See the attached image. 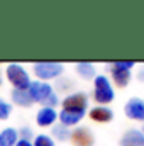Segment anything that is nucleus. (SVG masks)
<instances>
[{
  "instance_id": "obj_24",
  "label": "nucleus",
  "mask_w": 144,
  "mask_h": 146,
  "mask_svg": "<svg viewBox=\"0 0 144 146\" xmlns=\"http://www.w3.org/2000/svg\"><path fill=\"white\" fill-rule=\"evenodd\" d=\"M0 85H2V75H0Z\"/></svg>"
},
{
  "instance_id": "obj_12",
  "label": "nucleus",
  "mask_w": 144,
  "mask_h": 146,
  "mask_svg": "<svg viewBox=\"0 0 144 146\" xmlns=\"http://www.w3.org/2000/svg\"><path fill=\"white\" fill-rule=\"evenodd\" d=\"M83 115H85V112H71V110H61L58 117H59V121H61V124H63V126L70 127V126H75V124H78V122L83 119Z\"/></svg>"
},
{
  "instance_id": "obj_18",
  "label": "nucleus",
  "mask_w": 144,
  "mask_h": 146,
  "mask_svg": "<svg viewBox=\"0 0 144 146\" xmlns=\"http://www.w3.org/2000/svg\"><path fill=\"white\" fill-rule=\"evenodd\" d=\"M9 115H10V106L0 99V121H5Z\"/></svg>"
},
{
  "instance_id": "obj_6",
  "label": "nucleus",
  "mask_w": 144,
  "mask_h": 146,
  "mask_svg": "<svg viewBox=\"0 0 144 146\" xmlns=\"http://www.w3.org/2000/svg\"><path fill=\"white\" fill-rule=\"evenodd\" d=\"M29 94H31V97H32V100L34 102H41V104H44L46 100H48V97L53 94V88H51V85L49 83H44V82H31V85H29Z\"/></svg>"
},
{
  "instance_id": "obj_5",
  "label": "nucleus",
  "mask_w": 144,
  "mask_h": 146,
  "mask_svg": "<svg viewBox=\"0 0 144 146\" xmlns=\"http://www.w3.org/2000/svg\"><path fill=\"white\" fill-rule=\"evenodd\" d=\"M63 110H71V112H87L88 107V97L83 92H76L68 97H65V100L61 102Z\"/></svg>"
},
{
  "instance_id": "obj_11",
  "label": "nucleus",
  "mask_w": 144,
  "mask_h": 146,
  "mask_svg": "<svg viewBox=\"0 0 144 146\" xmlns=\"http://www.w3.org/2000/svg\"><path fill=\"white\" fill-rule=\"evenodd\" d=\"M56 119H58L56 110H54V109H49V107H42V109L37 112V115H36L37 124H39V126H42V127L51 126Z\"/></svg>"
},
{
  "instance_id": "obj_19",
  "label": "nucleus",
  "mask_w": 144,
  "mask_h": 146,
  "mask_svg": "<svg viewBox=\"0 0 144 146\" xmlns=\"http://www.w3.org/2000/svg\"><path fill=\"white\" fill-rule=\"evenodd\" d=\"M58 104H59V100H58V95H56V94L53 92V94H51V95L48 97V100H46V102H44L42 106H44V107H49V109H54V107H56Z\"/></svg>"
},
{
  "instance_id": "obj_25",
  "label": "nucleus",
  "mask_w": 144,
  "mask_h": 146,
  "mask_svg": "<svg viewBox=\"0 0 144 146\" xmlns=\"http://www.w3.org/2000/svg\"><path fill=\"white\" fill-rule=\"evenodd\" d=\"M143 133H144V127H143Z\"/></svg>"
},
{
  "instance_id": "obj_10",
  "label": "nucleus",
  "mask_w": 144,
  "mask_h": 146,
  "mask_svg": "<svg viewBox=\"0 0 144 146\" xmlns=\"http://www.w3.org/2000/svg\"><path fill=\"white\" fill-rule=\"evenodd\" d=\"M90 119L95 121V122H100V124H105V122H110L114 119V112L108 109V107H104V106H98V107H93V109L88 112Z\"/></svg>"
},
{
  "instance_id": "obj_14",
  "label": "nucleus",
  "mask_w": 144,
  "mask_h": 146,
  "mask_svg": "<svg viewBox=\"0 0 144 146\" xmlns=\"http://www.w3.org/2000/svg\"><path fill=\"white\" fill-rule=\"evenodd\" d=\"M17 141H19V134L12 127H7L0 133V146H15Z\"/></svg>"
},
{
  "instance_id": "obj_23",
  "label": "nucleus",
  "mask_w": 144,
  "mask_h": 146,
  "mask_svg": "<svg viewBox=\"0 0 144 146\" xmlns=\"http://www.w3.org/2000/svg\"><path fill=\"white\" fill-rule=\"evenodd\" d=\"M137 76H139V80H144V70H141V72H139V75H137Z\"/></svg>"
},
{
  "instance_id": "obj_13",
  "label": "nucleus",
  "mask_w": 144,
  "mask_h": 146,
  "mask_svg": "<svg viewBox=\"0 0 144 146\" xmlns=\"http://www.w3.org/2000/svg\"><path fill=\"white\" fill-rule=\"evenodd\" d=\"M12 100L20 107H31L34 104V100H32V97L29 94V88L27 90H15L14 88L12 90Z\"/></svg>"
},
{
  "instance_id": "obj_15",
  "label": "nucleus",
  "mask_w": 144,
  "mask_h": 146,
  "mask_svg": "<svg viewBox=\"0 0 144 146\" xmlns=\"http://www.w3.org/2000/svg\"><path fill=\"white\" fill-rule=\"evenodd\" d=\"M76 73H78L81 78H85V80H92V78L95 76V66H93L92 63H87V61L78 63V65H76Z\"/></svg>"
},
{
  "instance_id": "obj_2",
  "label": "nucleus",
  "mask_w": 144,
  "mask_h": 146,
  "mask_svg": "<svg viewBox=\"0 0 144 146\" xmlns=\"http://www.w3.org/2000/svg\"><path fill=\"white\" fill-rule=\"evenodd\" d=\"M5 75H7V80L12 83V87L15 90H27L29 85H31V78H29L27 72L20 65H17V63L9 65Z\"/></svg>"
},
{
  "instance_id": "obj_21",
  "label": "nucleus",
  "mask_w": 144,
  "mask_h": 146,
  "mask_svg": "<svg viewBox=\"0 0 144 146\" xmlns=\"http://www.w3.org/2000/svg\"><path fill=\"white\" fill-rule=\"evenodd\" d=\"M58 88L59 90H66V88H71L73 87V80H70V78H63V80H58Z\"/></svg>"
},
{
  "instance_id": "obj_16",
  "label": "nucleus",
  "mask_w": 144,
  "mask_h": 146,
  "mask_svg": "<svg viewBox=\"0 0 144 146\" xmlns=\"http://www.w3.org/2000/svg\"><path fill=\"white\" fill-rule=\"evenodd\" d=\"M53 136H54L56 139H59V141H66V139L71 136V133L68 131L66 126L59 124V126H54V127H53Z\"/></svg>"
},
{
  "instance_id": "obj_17",
  "label": "nucleus",
  "mask_w": 144,
  "mask_h": 146,
  "mask_svg": "<svg viewBox=\"0 0 144 146\" xmlns=\"http://www.w3.org/2000/svg\"><path fill=\"white\" fill-rule=\"evenodd\" d=\"M32 146H54V141L48 134H39V136H36Z\"/></svg>"
},
{
  "instance_id": "obj_9",
  "label": "nucleus",
  "mask_w": 144,
  "mask_h": 146,
  "mask_svg": "<svg viewBox=\"0 0 144 146\" xmlns=\"http://www.w3.org/2000/svg\"><path fill=\"white\" fill-rule=\"evenodd\" d=\"M120 146H144V133L139 129H129L122 136Z\"/></svg>"
},
{
  "instance_id": "obj_8",
  "label": "nucleus",
  "mask_w": 144,
  "mask_h": 146,
  "mask_svg": "<svg viewBox=\"0 0 144 146\" xmlns=\"http://www.w3.org/2000/svg\"><path fill=\"white\" fill-rule=\"evenodd\" d=\"M124 112L129 119H134V121H144V100L134 97L131 100H127Z\"/></svg>"
},
{
  "instance_id": "obj_3",
  "label": "nucleus",
  "mask_w": 144,
  "mask_h": 146,
  "mask_svg": "<svg viewBox=\"0 0 144 146\" xmlns=\"http://www.w3.org/2000/svg\"><path fill=\"white\" fill-rule=\"evenodd\" d=\"M93 95H95V100L98 104H110L114 100V88L110 85L107 76L104 75H98L95 76V88H93Z\"/></svg>"
},
{
  "instance_id": "obj_7",
  "label": "nucleus",
  "mask_w": 144,
  "mask_h": 146,
  "mask_svg": "<svg viewBox=\"0 0 144 146\" xmlns=\"http://www.w3.org/2000/svg\"><path fill=\"white\" fill-rule=\"evenodd\" d=\"M71 143L75 146H93L95 138L92 134V131L88 127H76L75 131H71Z\"/></svg>"
},
{
  "instance_id": "obj_22",
  "label": "nucleus",
  "mask_w": 144,
  "mask_h": 146,
  "mask_svg": "<svg viewBox=\"0 0 144 146\" xmlns=\"http://www.w3.org/2000/svg\"><path fill=\"white\" fill-rule=\"evenodd\" d=\"M15 146H32V143L31 141H26V139H19Z\"/></svg>"
},
{
  "instance_id": "obj_4",
  "label": "nucleus",
  "mask_w": 144,
  "mask_h": 146,
  "mask_svg": "<svg viewBox=\"0 0 144 146\" xmlns=\"http://www.w3.org/2000/svg\"><path fill=\"white\" fill-rule=\"evenodd\" d=\"M34 73L41 80H51V78H58L63 73V65L61 63H53V61H41L34 65Z\"/></svg>"
},
{
  "instance_id": "obj_20",
  "label": "nucleus",
  "mask_w": 144,
  "mask_h": 146,
  "mask_svg": "<svg viewBox=\"0 0 144 146\" xmlns=\"http://www.w3.org/2000/svg\"><path fill=\"white\" fill-rule=\"evenodd\" d=\"M17 134H19L20 139L31 141V138H32V129H31V127H22L20 131H17Z\"/></svg>"
},
{
  "instance_id": "obj_1",
  "label": "nucleus",
  "mask_w": 144,
  "mask_h": 146,
  "mask_svg": "<svg viewBox=\"0 0 144 146\" xmlns=\"http://www.w3.org/2000/svg\"><path fill=\"white\" fill-rule=\"evenodd\" d=\"M132 66H134V61H112L110 65H107V68H110V73H112L114 82H115L120 88H124V87L129 85Z\"/></svg>"
}]
</instances>
